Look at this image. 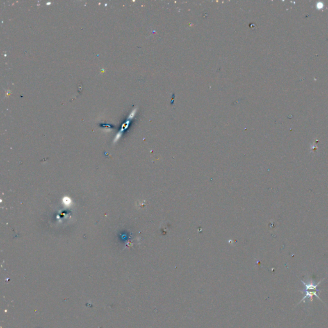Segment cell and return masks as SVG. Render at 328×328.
I'll return each mask as SVG.
<instances>
[{
	"mask_svg": "<svg viewBox=\"0 0 328 328\" xmlns=\"http://www.w3.org/2000/svg\"><path fill=\"white\" fill-rule=\"evenodd\" d=\"M302 283L305 285V293L306 294L305 296L302 299V300L300 301V302H301L302 301H305L306 299L309 298L310 299V301H312L313 300V296H315V297L320 299V300H321V299H320L319 296L318 295V294L319 293L320 290L318 289V285L320 283V282L318 284H316L314 285L313 283H306L305 282H304L303 281H302Z\"/></svg>",
	"mask_w": 328,
	"mask_h": 328,
	"instance_id": "6da1fadb",
	"label": "cell"
}]
</instances>
